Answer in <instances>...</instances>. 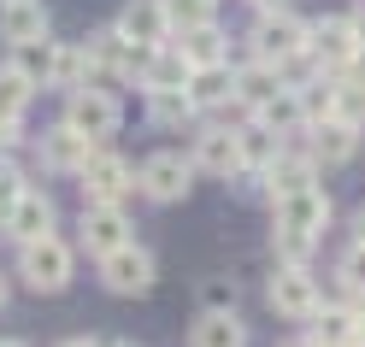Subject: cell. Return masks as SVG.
Here are the masks:
<instances>
[{"mask_svg":"<svg viewBox=\"0 0 365 347\" xmlns=\"http://www.w3.org/2000/svg\"><path fill=\"white\" fill-rule=\"evenodd\" d=\"M283 88H289V83H283L277 65H259V59H242V65H236V106L247 112V118H254L259 106H271Z\"/></svg>","mask_w":365,"mask_h":347,"instance_id":"ac0fdd59","label":"cell"},{"mask_svg":"<svg viewBox=\"0 0 365 347\" xmlns=\"http://www.w3.org/2000/svg\"><path fill=\"white\" fill-rule=\"evenodd\" d=\"M59 124L77 130L83 142L106 147L112 135H118V124H124V106H118L112 88H77V95H65V118H59Z\"/></svg>","mask_w":365,"mask_h":347,"instance_id":"277c9868","label":"cell"},{"mask_svg":"<svg viewBox=\"0 0 365 347\" xmlns=\"http://www.w3.org/2000/svg\"><path fill=\"white\" fill-rule=\"evenodd\" d=\"M59 347H106V341H95V336H65Z\"/></svg>","mask_w":365,"mask_h":347,"instance_id":"ab89813d","label":"cell"},{"mask_svg":"<svg viewBox=\"0 0 365 347\" xmlns=\"http://www.w3.org/2000/svg\"><path fill=\"white\" fill-rule=\"evenodd\" d=\"M301 142H307V153H312V165H318V171H336V165H348V159L359 153V130L324 118V124H312Z\"/></svg>","mask_w":365,"mask_h":347,"instance_id":"e0dca14e","label":"cell"},{"mask_svg":"<svg viewBox=\"0 0 365 347\" xmlns=\"http://www.w3.org/2000/svg\"><path fill=\"white\" fill-rule=\"evenodd\" d=\"M348 24H354V36H359V48H365V0H354V6H348Z\"/></svg>","mask_w":365,"mask_h":347,"instance_id":"8d00e7d4","label":"cell"},{"mask_svg":"<svg viewBox=\"0 0 365 347\" xmlns=\"http://www.w3.org/2000/svg\"><path fill=\"white\" fill-rule=\"evenodd\" d=\"M336 124H348V130L365 135V88L341 83V77H336Z\"/></svg>","mask_w":365,"mask_h":347,"instance_id":"d6a6232c","label":"cell"},{"mask_svg":"<svg viewBox=\"0 0 365 347\" xmlns=\"http://www.w3.org/2000/svg\"><path fill=\"white\" fill-rule=\"evenodd\" d=\"M271 253H277V265L312 271V253H318V242H312V236H294V229H277V224H271Z\"/></svg>","mask_w":365,"mask_h":347,"instance_id":"1f68e13d","label":"cell"},{"mask_svg":"<svg viewBox=\"0 0 365 347\" xmlns=\"http://www.w3.org/2000/svg\"><path fill=\"white\" fill-rule=\"evenodd\" d=\"M359 53V36L348 24V12H324V18H307V59L318 65L324 77H341Z\"/></svg>","mask_w":365,"mask_h":347,"instance_id":"5b68a950","label":"cell"},{"mask_svg":"<svg viewBox=\"0 0 365 347\" xmlns=\"http://www.w3.org/2000/svg\"><path fill=\"white\" fill-rule=\"evenodd\" d=\"M112 30H118L130 48H142V53L171 48V18H165L159 0H124V12L112 18Z\"/></svg>","mask_w":365,"mask_h":347,"instance_id":"4fadbf2b","label":"cell"},{"mask_svg":"<svg viewBox=\"0 0 365 347\" xmlns=\"http://www.w3.org/2000/svg\"><path fill=\"white\" fill-rule=\"evenodd\" d=\"M189 347H247L242 312H200L189 323Z\"/></svg>","mask_w":365,"mask_h":347,"instance_id":"603a6c76","label":"cell"},{"mask_svg":"<svg viewBox=\"0 0 365 347\" xmlns=\"http://www.w3.org/2000/svg\"><path fill=\"white\" fill-rule=\"evenodd\" d=\"M0 41H12V48L48 41V6H41V0H24V6H0Z\"/></svg>","mask_w":365,"mask_h":347,"instance_id":"7402d4cb","label":"cell"},{"mask_svg":"<svg viewBox=\"0 0 365 347\" xmlns=\"http://www.w3.org/2000/svg\"><path fill=\"white\" fill-rule=\"evenodd\" d=\"M142 112H148V124H153V130H189V124L200 118V112L189 106V95H148Z\"/></svg>","mask_w":365,"mask_h":347,"instance_id":"83f0119b","label":"cell"},{"mask_svg":"<svg viewBox=\"0 0 365 347\" xmlns=\"http://www.w3.org/2000/svg\"><path fill=\"white\" fill-rule=\"evenodd\" d=\"M200 312H236V276H207L200 283Z\"/></svg>","mask_w":365,"mask_h":347,"instance_id":"836d02e7","label":"cell"},{"mask_svg":"<svg viewBox=\"0 0 365 347\" xmlns=\"http://www.w3.org/2000/svg\"><path fill=\"white\" fill-rule=\"evenodd\" d=\"M0 6H24V0H0Z\"/></svg>","mask_w":365,"mask_h":347,"instance_id":"bcb514c9","label":"cell"},{"mask_svg":"<svg viewBox=\"0 0 365 347\" xmlns=\"http://www.w3.org/2000/svg\"><path fill=\"white\" fill-rule=\"evenodd\" d=\"M18 276H24L36 294H59V289L77 276V253H71V242H65V236H48V242L18 247Z\"/></svg>","mask_w":365,"mask_h":347,"instance_id":"8992f818","label":"cell"},{"mask_svg":"<svg viewBox=\"0 0 365 347\" xmlns=\"http://www.w3.org/2000/svg\"><path fill=\"white\" fill-rule=\"evenodd\" d=\"M83 206H124L135 195V165L112 147H95V159L83 165Z\"/></svg>","mask_w":365,"mask_h":347,"instance_id":"52a82bcc","label":"cell"},{"mask_svg":"<svg viewBox=\"0 0 365 347\" xmlns=\"http://www.w3.org/2000/svg\"><path fill=\"white\" fill-rule=\"evenodd\" d=\"M77 242L95 253V259H106V253H118L130 247V218H124V206H83V224H77Z\"/></svg>","mask_w":365,"mask_h":347,"instance_id":"5bb4252c","label":"cell"},{"mask_svg":"<svg viewBox=\"0 0 365 347\" xmlns=\"http://www.w3.org/2000/svg\"><path fill=\"white\" fill-rule=\"evenodd\" d=\"M236 142H242V171H265L271 159L283 153V135H271V130H265V124H254V118L236 130Z\"/></svg>","mask_w":365,"mask_h":347,"instance_id":"484cf974","label":"cell"},{"mask_svg":"<svg viewBox=\"0 0 365 347\" xmlns=\"http://www.w3.org/2000/svg\"><path fill=\"white\" fill-rule=\"evenodd\" d=\"M36 88L12 71V65H0V124H24V106H30Z\"/></svg>","mask_w":365,"mask_h":347,"instance_id":"4dcf8cb0","label":"cell"},{"mask_svg":"<svg viewBox=\"0 0 365 347\" xmlns=\"http://www.w3.org/2000/svg\"><path fill=\"white\" fill-rule=\"evenodd\" d=\"M247 6H254V12H283L289 0H247Z\"/></svg>","mask_w":365,"mask_h":347,"instance_id":"60d3db41","label":"cell"},{"mask_svg":"<svg viewBox=\"0 0 365 347\" xmlns=\"http://www.w3.org/2000/svg\"><path fill=\"white\" fill-rule=\"evenodd\" d=\"M0 306H6V276H0Z\"/></svg>","mask_w":365,"mask_h":347,"instance_id":"7bdbcfd3","label":"cell"},{"mask_svg":"<svg viewBox=\"0 0 365 347\" xmlns=\"http://www.w3.org/2000/svg\"><path fill=\"white\" fill-rule=\"evenodd\" d=\"M348 229H354V247H365V200L354 206V218H348Z\"/></svg>","mask_w":365,"mask_h":347,"instance_id":"74e56055","label":"cell"},{"mask_svg":"<svg viewBox=\"0 0 365 347\" xmlns=\"http://www.w3.org/2000/svg\"><path fill=\"white\" fill-rule=\"evenodd\" d=\"M236 100V65H212V71L189 77V106L195 112H224Z\"/></svg>","mask_w":365,"mask_h":347,"instance_id":"44dd1931","label":"cell"},{"mask_svg":"<svg viewBox=\"0 0 365 347\" xmlns=\"http://www.w3.org/2000/svg\"><path fill=\"white\" fill-rule=\"evenodd\" d=\"M294 100H301L307 130L324 124V118H336V77H312V83H301V88H294Z\"/></svg>","mask_w":365,"mask_h":347,"instance_id":"f1b7e54d","label":"cell"},{"mask_svg":"<svg viewBox=\"0 0 365 347\" xmlns=\"http://www.w3.org/2000/svg\"><path fill=\"white\" fill-rule=\"evenodd\" d=\"M341 83H354V88H365V48L354 53V65H348V71H341Z\"/></svg>","mask_w":365,"mask_h":347,"instance_id":"d590c367","label":"cell"},{"mask_svg":"<svg viewBox=\"0 0 365 347\" xmlns=\"http://www.w3.org/2000/svg\"><path fill=\"white\" fill-rule=\"evenodd\" d=\"M159 6H165V18H171V36L218 24V0H159Z\"/></svg>","mask_w":365,"mask_h":347,"instance_id":"f546056e","label":"cell"},{"mask_svg":"<svg viewBox=\"0 0 365 347\" xmlns=\"http://www.w3.org/2000/svg\"><path fill=\"white\" fill-rule=\"evenodd\" d=\"M283 347H312V341H307V336H294V341H283Z\"/></svg>","mask_w":365,"mask_h":347,"instance_id":"b9f144b4","label":"cell"},{"mask_svg":"<svg viewBox=\"0 0 365 347\" xmlns=\"http://www.w3.org/2000/svg\"><path fill=\"white\" fill-rule=\"evenodd\" d=\"M0 347H30V341H0Z\"/></svg>","mask_w":365,"mask_h":347,"instance_id":"ee69618b","label":"cell"},{"mask_svg":"<svg viewBox=\"0 0 365 347\" xmlns=\"http://www.w3.org/2000/svg\"><path fill=\"white\" fill-rule=\"evenodd\" d=\"M301 336L312 347H354V306H318Z\"/></svg>","mask_w":365,"mask_h":347,"instance_id":"cb8c5ba5","label":"cell"},{"mask_svg":"<svg viewBox=\"0 0 365 347\" xmlns=\"http://www.w3.org/2000/svg\"><path fill=\"white\" fill-rule=\"evenodd\" d=\"M318 182H324V171L312 165L307 142L294 135V142H283V153L265 165V200L277 206V200H289V195H307V189H318Z\"/></svg>","mask_w":365,"mask_h":347,"instance_id":"9c48e42d","label":"cell"},{"mask_svg":"<svg viewBox=\"0 0 365 347\" xmlns=\"http://www.w3.org/2000/svg\"><path fill=\"white\" fill-rule=\"evenodd\" d=\"M53 59H59V41H30V48H12V71L30 88H53Z\"/></svg>","mask_w":365,"mask_h":347,"instance_id":"d4e9b609","label":"cell"},{"mask_svg":"<svg viewBox=\"0 0 365 347\" xmlns=\"http://www.w3.org/2000/svg\"><path fill=\"white\" fill-rule=\"evenodd\" d=\"M53 224H59L53 195H48V189H24V200L6 212V224H0V229H6L18 247H30V242H48V236H53Z\"/></svg>","mask_w":365,"mask_h":347,"instance_id":"9a60e30c","label":"cell"},{"mask_svg":"<svg viewBox=\"0 0 365 347\" xmlns=\"http://www.w3.org/2000/svg\"><path fill=\"white\" fill-rule=\"evenodd\" d=\"M53 88H65V95H77V88H95V71H88L83 41H59V59H53Z\"/></svg>","mask_w":365,"mask_h":347,"instance_id":"4316f807","label":"cell"},{"mask_svg":"<svg viewBox=\"0 0 365 347\" xmlns=\"http://www.w3.org/2000/svg\"><path fill=\"white\" fill-rule=\"evenodd\" d=\"M330 218H336V200H330L324 182H318V189H307V195H289V200L271 206V224H277V229H294V236H312V242H324Z\"/></svg>","mask_w":365,"mask_h":347,"instance_id":"8fae6325","label":"cell"},{"mask_svg":"<svg viewBox=\"0 0 365 347\" xmlns=\"http://www.w3.org/2000/svg\"><path fill=\"white\" fill-rule=\"evenodd\" d=\"M189 165L207 171V177H218V182H236L242 177V142H236V130L200 124L195 130V147H189Z\"/></svg>","mask_w":365,"mask_h":347,"instance_id":"7c38bea8","label":"cell"},{"mask_svg":"<svg viewBox=\"0 0 365 347\" xmlns=\"http://www.w3.org/2000/svg\"><path fill=\"white\" fill-rule=\"evenodd\" d=\"M36 153H41V165H48V171H59V177H83V165L95 159V142H83L77 130L53 124V130L36 135Z\"/></svg>","mask_w":365,"mask_h":347,"instance_id":"2e32d148","label":"cell"},{"mask_svg":"<svg viewBox=\"0 0 365 347\" xmlns=\"http://www.w3.org/2000/svg\"><path fill=\"white\" fill-rule=\"evenodd\" d=\"M24 189H30V182H24V171H18L12 159H0V224H6V212H12L18 200H24Z\"/></svg>","mask_w":365,"mask_h":347,"instance_id":"e575fe53","label":"cell"},{"mask_svg":"<svg viewBox=\"0 0 365 347\" xmlns=\"http://www.w3.org/2000/svg\"><path fill=\"white\" fill-rule=\"evenodd\" d=\"M301 53H307V18H294L289 6L283 12H254V24H247V59L283 71Z\"/></svg>","mask_w":365,"mask_h":347,"instance_id":"6da1fadb","label":"cell"},{"mask_svg":"<svg viewBox=\"0 0 365 347\" xmlns=\"http://www.w3.org/2000/svg\"><path fill=\"white\" fill-rule=\"evenodd\" d=\"M171 48L182 53V65H189V71L230 65V36H224L218 24H207V30H182V36H171Z\"/></svg>","mask_w":365,"mask_h":347,"instance_id":"d6986e66","label":"cell"},{"mask_svg":"<svg viewBox=\"0 0 365 347\" xmlns=\"http://www.w3.org/2000/svg\"><path fill=\"white\" fill-rule=\"evenodd\" d=\"M106 347H135V341H106Z\"/></svg>","mask_w":365,"mask_h":347,"instance_id":"f6af8a7d","label":"cell"},{"mask_svg":"<svg viewBox=\"0 0 365 347\" xmlns=\"http://www.w3.org/2000/svg\"><path fill=\"white\" fill-rule=\"evenodd\" d=\"M189 65H182V53L177 48H159V53H148V65H142V95H189Z\"/></svg>","mask_w":365,"mask_h":347,"instance_id":"ffe728a7","label":"cell"},{"mask_svg":"<svg viewBox=\"0 0 365 347\" xmlns=\"http://www.w3.org/2000/svg\"><path fill=\"white\" fill-rule=\"evenodd\" d=\"M354 347H365V300L354 306Z\"/></svg>","mask_w":365,"mask_h":347,"instance_id":"f35d334b","label":"cell"},{"mask_svg":"<svg viewBox=\"0 0 365 347\" xmlns=\"http://www.w3.org/2000/svg\"><path fill=\"white\" fill-rule=\"evenodd\" d=\"M95 271H101V289L106 294H148L153 276H159V259L142 242H130L118 253H106V259H95Z\"/></svg>","mask_w":365,"mask_h":347,"instance_id":"30bf717a","label":"cell"},{"mask_svg":"<svg viewBox=\"0 0 365 347\" xmlns=\"http://www.w3.org/2000/svg\"><path fill=\"white\" fill-rule=\"evenodd\" d=\"M189 189H195V165H189V153H177V147H159V153H148L142 165H135V195L153 200V206L189 200Z\"/></svg>","mask_w":365,"mask_h":347,"instance_id":"3957f363","label":"cell"},{"mask_svg":"<svg viewBox=\"0 0 365 347\" xmlns=\"http://www.w3.org/2000/svg\"><path fill=\"white\" fill-rule=\"evenodd\" d=\"M265 300H271V312H277L283 323H312V312L324 306V276H312V271H294V265H277L265 276Z\"/></svg>","mask_w":365,"mask_h":347,"instance_id":"7a4b0ae2","label":"cell"},{"mask_svg":"<svg viewBox=\"0 0 365 347\" xmlns=\"http://www.w3.org/2000/svg\"><path fill=\"white\" fill-rule=\"evenodd\" d=\"M83 53H88V71H95V88H101V83H142L148 53L130 48L118 30H95V36L83 41Z\"/></svg>","mask_w":365,"mask_h":347,"instance_id":"ba28073f","label":"cell"}]
</instances>
